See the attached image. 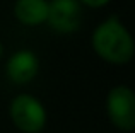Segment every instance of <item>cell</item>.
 Wrapping results in <instances>:
<instances>
[{
	"mask_svg": "<svg viewBox=\"0 0 135 133\" xmlns=\"http://www.w3.org/2000/svg\"><path fill=\"white\" fill-rule=\"evenodd\" d=\"M2 55H3V46H2V43H0V58H2Z\"/></svg>",
	"mask_w": 135,
	"mask_h": 133,
	"instance_id": "cell-8",
	"label": "cell"
},
{
	"mask_svg": "<svg viewBox=\"0 0 135 133\" xmlns=\"http://www.w3.org/2000/svg\"><path fill=\"white\" fill-rule=\"evenodd\" d=\"M92 46L96 53L109 63L123 65L133 57V41L127 27L116 17H109L92 34Z\"/></svg>",
	"mask_w": 135,
	"mask_h": 133,
	"instance_id": "cell-1",
	"label": "cell"
},
{
	"mask_svg": "<svg viewBox=\"0 0 135 133\" xmlns=\"http://www.w3.org/2000/svg\"><path fill=\"white\" fill-rule=\"evenodd\" d=\"M10 118L14 125L24 133H40L46 123L45 108L36 97L22 94L10 104Z\"/></svg>",
	"mask_w": 135,
	"mask_h": 133,
	"instance_id": "cell-2",
	"label": "cell"
},
{
	"mask_svg": "<svg viewBox=\"0 0 135 133\" xmlns=\"http://www.w3.org/2000/svg\"><path fill=\"white\" fill-rule=\"evenodd\" d=\"M14 16L26 26H40L46 22L48 2L46 0H17L14 3Z\"/></svg>",
	"mask_w": 135,
	"mask_h": 133,
	"instance_id": "cell-6",
	"label": "cell"
},
{
	"mask_svg": "<svg viewBox=\"0 0 135 133\" xmlns=\"http://www.w3.org/2000/svg\"><path fill=\"white\" fill-rule=\"evenodd\" d=\"M38 68H40L38 58L29 50H19L7 62V75L16 84L31 82L36 77Z\"/></svg>",
	"mask_w": 135,
	"mask_h": 133,
	"instance_id": "cell-5",
	"label": "cell"
},
{
	"mask_svg": "<svg viewBox=\"0 0 135 133\" xmlns=\"http://www.w3.org/2000/svg\"><path fill=\"white\" fill-rule=\"evenodd\" d=\"M106 109L111 121L123 131H132L135 126V96L127 85H116L109 90Z\"/></svg>",
	"mask_w": 135,
	"mask_h": 133,
	"instance_id": "cell-3",
	"label": "cell"
},
{
	"mask_svg": "<svg viewBox=\"0 0 135 133\" xmlns=\"http://www.w3.org/2000/svg\"><path fill=\"white\" fill-rule=\"evenodd\" d=\"M108 2L109 0H80V3H84V5H87V7H94V9L106 5Z\"/></svg>",
	"mask_w": 135,
	"mask_h": 133,
	"instance_id": "cell-7",
	"label": "cell"
},
{
	"mask_svg": "<svg viewBox=\"0 0 135 133\" xmlns=\"http://www.w3.org/2000/svg\"><path fill=\"white\" fill-rule=\"evenodd\" d=\"M82 10L79 0H53L48 3V17L46 22L56 33L69 34L79 29Z\"/></svg>",
	"mask_w": 135,
	"mask_h": 133,
	"instance_id": "cell-4",
	"label": "cell"
}]
</instances>
